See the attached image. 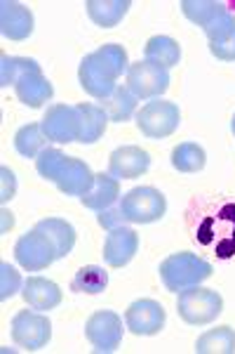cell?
I'll return each instance as SVG.
<instances>
[{
	"label": "cell",
	"instance_id": "obj_6",
	"mask_svg": "<svg viewBox=\"0 0 235 354\" xmlns=\"http://www.w3.org/2000/svg\"><path fill=\"white\" fill-rule=\"evenodd\" d=\"M10 335L12 342L21 350L38 352L43 347H48V342L52 340V324H50L48 314L38 310H19L12 317L10 324Z\"/></svg>",
	"mask_w": 235,
	"mask_h": 354
},
{
	"label": "cell",
	"instance_id": "obj_24",
	"mask_svg": "<svg viewBox=\"0 0 235 354\" xmlns=\"http://www.w3.org/2000/svg\"><path fill=\"white\" fill-rule=\"evenodd\" d=\"M198 354H235V330L231 326H216L205 330L196 340Z\"/></svg>",
	"mask_w": 235,
	"mask_h": 354
},
{
	"label": "cell",
	"instance_id": "obj_19",
	"mask_svg": "<svg viewBox=\"0 0 235 354\" xmlns=\"http://www.w3.org/2000/svg\"><path fill=\"white\" fill-rule=\"evenodd\" d=\"M78 109V121H80V145H94L99 142L106 133L108 125V116L106 111L101 109L99 104H90V102H83V104H76Z\"/></svg>",
	"mask_w": 235,
	"mask_h": 354
},
{
	"label": "cell",
	"instance_id": "obj_16",
	"mask_svg": "<svg viewBox=\"0 0 235 354\" xmlns=\"http://www.w3.org/2000/svg\"><path fill=\"white\" fill-rule=\"evenodd\" d=\"M57 189L66 196H85L92 185H94V173L90 170V165L83 161V158H76V156H68V161L61 170L59 180L54 182Z\"/></svg>",
	"mask_w": 235,
	"mask_h": 354
},
{
	"label": "cell",
	"instance_id": "obj_5",
	"mask_svg": "<svg viewBox=\"0 0 235 354\" xmlns=\"http://www.w3.org/2000/svg\"><path fill=\"white\" fill-rule=\"evenodd\" d=\"M139 133L148 140H165V137L174 135L181 123L179 104L167 100H151L148 104L141 106L134 116Z\"/></svg>",
	"mask_w": 235,
	"mask_h": 354
},
{
	"label": "cell",
	"instance_id": "obj_29",
	"mask_svg": "<svg viewBox=\"0 0 235 354\" xmlns=\"http://www.w3.org/2000/svg\"><path fill=\"white\" fill-rule=\"evenodd\" d=\"M31 71H43L36 59H28V57H10L3 55L0 57V85L10 88L17 85L19 78H24Z\"/></svg>",
	"mask_w": 235,
	"mask_h": 354
},
{
	"label": "cell",
	"instance_id": "obj_14",
	"mask_svg": "<svg viewBox=\"0 0 235 354\" xmlns=\"http://www.w3.org/2000/svg\"><path fill=\"white\" fill-rule=\"evenodd\" d=\"M0 33L8 41H26L33 33V12L21 3L3 0L0 3Z\"/></svg>",
	"mask_w": 235,
	"mask_h": 354
},
{
	"label": "cell",
	"instance_id": "obj_7",
	"mask_svg": "<svg viewBox=\"0 0 235 354\" xmlns=\"http://www.w3.org/2000/svg\"><path fill=\"white\" fill-rule=\"evenodd\" d=\"M14 260L26 272H43L59 258H57L52 239L33 227L31 232L21 234L19 241L14 243Z\"/></svg>",
	"mask_w": 235,
	"mask_h": 354
},
{
	"label": "cell",
	"instance_id": "obj_1",
	"mask_svg": "<svg viewBox=\"0 0 235 354\" xmlns=\"http://www.w3.org/2000/svg\"><path fill=\"white\" fill-rule=\"evenodd\" d=\"M127 50L118 43H106L99 50L85 55L78 68L80 88L94 100H106L118 88L120 76H127Z\"/></svg>",
	"mask_w": 235,
	"mask_h": 354
},
{
	"label": "cell",
	"instance_id": "obj_2",
	"mask_svg": "<svg viewBox=\"0 0 235 354\" xmlns=\"http://www.w3.org/2000/svg\"><path fill=\"white\" fill-rule=\"evenodd\" d=\"M212 265L207 260H203L196 253H188V250H181V253H172L170 258H165L160 262V281L163 286L170 290V293H181L186 288L200 286L203 281H207L212 277Z\"/></svg>",
	"mask_w": 235,
	"mask_h": 354
},
{
	"label": "cell",
	"instance_id": "obj_35",
	"mask_svg": "<svg viewBox=\"0 0 235 354\" xmlns=\"http://www.w3.org/2000/svg\"><path fill=\"white\" fill-rule=\"evenodd\" d=\"M96 222H99L104 230H116V227H123L125 220L123 215H120V208H108L104 213L96 215Z\"/></svg>",
	"mask_w": 235,
	"mask_h": 354
},
{
	"label": "cell",
	"instance_id": "obj_12",
	"mask_svg": "<svg viewBox=\"0 0 235 354\" xmlns=\"http://www.w3.org/2000/svg\"><path fill=\"white\" fill-rule=\"evenodd\" d=\"M136 253H139V234L132 230V227L123 225V227H116V230H108L104 250H101L104 262L108 267L120 270V267L130 265Z\"/></svg>",
	"mask_w": 235,
	"mask_h": 354
},
{
	"label": "cell",
	"instance_id": "obj_32",
	"mask_svg": "<svg viewBox=\"0 0 235 354\" xmlns=\"http://www.w3.org/2000/svg\"><path fill=\"white\" fill-rule=\"evenodd\" d=\"M233 31H235V17L226 10V12L219 15L207 28H205V36H207L210 43H216V41H221V38L231 36Z\"/></svg>",
	"mask_w": 235,
	"mask_h": 354
},
{
	"label": "cell",
	"instance_id": "obj_28",
	"mask_svg": "<svg viewBox=\"0 0 235 354\" xmlns=\"http://www.w3.org/2000/svg\"><path fill=\"white\" fill-rule=\"evenodd\" d=\"M181 12L188 21L203 26L205 31L216 17L226 12V5L216 0H181Z\"/></svg>",
	"mask_w": 235,
	"mask_h": 354
},
{
	"label": "cell",
	"instance_id": "obj_18",
	"mask_svg": "<svg viewBox=\"0 0 235 354\" xmlns=\"http://www.w3.org/2000/svg\"><path fill=\"white\" fill-rule=\"evenodd\" d=\"M14 95L28 109H40L45 106V102L52 100L54 88L48 78L43 76V71H31L24 78H19L14 85Z\"/></svg>",
	"mask_w": 235,
	"mask_h": 354
},
{
	"label": "cell",
	"instance_id": "obj_21",
	"mask_svg": "<svg viewBox=\"0 0 235 354\" xmlns=\"http://www.w3.org/2000/svg\"><path fill=\"white\" fill-rule=\"evenodd\" d=\"M136 97L134 93L127 88V85H118L116 90H113L111 95L106 97V100H101V109L106 111L108 121L111 123H127L130 118L136 116Z\"/></svg>",
	"mask_w": 235,
	"mask_h": 354
},
{
	"label": "cell",
	"instance_id": "obj_27",
	"mask_svg": "<svg viewBox=\"0 0 235 354\" xmlns=\"http://www.w3.org/2000/svg\"><path fill=\"white\" fill-rule=\"evenodd\" d=\"M108 286V272L99 265H88L80 267L71 281L73 293H85V295H99L104 293Z\"/></svg>",
	"mask_w": 235,
	"mask_h": 354
},
{
	"label": "cell",
	"instance_id": "obj_31",
	"mask_svg": "<svg viewBox=\"0 0 235 354\" xmlns=\"http://www.w3.org/2000/svg\"><path fill=\"white\" fill-rule=\"evenodd\" d=\"M21 288H24V281H21L19 272L10 262H0V300L14 298Z\"/></svg>",
	"mask_w": 235,
	"mask_h": 354
},
{
	"label": "cell",
	"instance_id": "obj_37",
	"mask_svg": "<svg viewBox=\"0 0 235 354\" xmlns=\"http://www.w3.org/2000/svg\"><path fill=\"white\" fill-rule=\"evenodd\" d=\"M231 130H233V135H235V116H233V121H231Z\"/></svg>",
	"mask_w": 235,
	"mask_h": 354
},
{
	"label": "cell",
	"instance_id": "obj_33",
	"mask_svg": "<svg viewBox=\"0 0 235 354\" xmlns=\"http://www.w3.org/2000/svg\"><path fill=\"white\" fill-rule=\"evenodd\" d=\"M17 194V177L8 165L0 168V203L8 205Z\"/></svg>",
	"mask_w": 235,
	"mask_h": 354
},
{
	"label": "cell",
	"instance_id": "obj_11",
	"mask_svg": "<svg viewBox=\"0 0 235 354\" xmlns=\"http://www.w3.org/2000/svg\"><path fill=\"white\" fill-rule=\"evenodd\" d=\"M45 137L57 145H71L78 142L80 137V121H78V109L68 104H52L48 106L43 121H40Z\"/></svg>",
	"mask_w": 235,
	"mask_h": 354
},
{
	"label": "cell",
	"instance_id": "obj_9",
	"mask_svg": "<svg viewBox=\"0 0 235 354\" xmlns=\"http://www.w3.org/2000/svg\"><path fill=\"white\" fill-rule=\"evenodd\" d=\"M123 317L111 310L94 312L85 324V338L92 345V350L99 354L116 352L120 342H123Z\"/></svg>",
	"mask_w": 235,
	"mask_h": 354
},
{
	"label": "cell",
	"instance_id": "obj_3",
	"mask_svg": "<svg viewBox=\"0 0 235 354\" xmlns=\"http://www.w3.org/2000/svg\"><path fill=\"white\" fill-rule=\"evenodd\" d=\"M118 208L125 225H153L167 213V198L156 187H134L120 196Z\"/></svg>",
	"mask_w": 235,
	"mask_h": 354
},
{
	"label": "cell",
	"instance_id": "obj_36",
	"mask_svg": "<svg viewBox=\"0 0 235 354\" xmlns=\"http://www.w3.org/2000/svg\"><path fill=\"white\" fill-rule=\"evenodd\" d=\"M0 220H3V225H0V234H8V232L14 227V218H12V213H10V210L5 208V205H3V210H0Z\"/></svg>",
	"mask_w": 235,
	"mask_h": 354
},
{
	"label": "cell",
	"instance_id": "obj_13",
	"mask_svg": "<svg viewBox=\"0 0 235 354\" xmlns=\"http://www.w3.org/2000/svg\"><path fill=\"white\" fill-rule=\"evenodd\" d=\"M151 168V153L136 145H125L111 151L108 156V173L116 180H136Z\"/></svg>",
	"mask_w": 235,
	"mask_h": 354
},
{
	"label": "cell",
	"instance_id": "obj_34",
	"mask_svg": "<svg viewBox=\"0 0 235 354\" xmlns=\"http://www.w3.org/2000/svg\"><path fill=\"white\" fill-rule=\"evenodd\" d=\"M210 53L221 62H235V31L221 41L210 43Z\"/></svg>",
	"mask_w": 235,
	"mask_h": 354
},
{
	"label": "cell",
	"instance_id": "obj_15",
	"mask_svg": "<svg viewBox=\"0 0 235 354\" xmlns=\"http://www.w3.org/2000/svg\"><path fill=\"white\" fill-rule=\"evenodd\" d=\"M21 298L28 307L38 312H50V310H57L64 300V293L61 288L57 286L54 281L45 277H28L24 281V288H21Z\"/></svg>",
	"mask_w": 235,
	"mask_h": 354
},
{
	"label": "cell",
	"instance_id": "obj_26",
	"mask_svg": "<svg viewBox=\"0 0 235 354\" xmlns=\"http://www.w3.org/2000/svg\"><path fill=\"white\" fill-rule=\"evenodd\" d=\"M207 163V153L196 142H181L172 149V165L179 173H200Z\"/></svg>",
	"mask_w": 235,
	"mask_h": 354
},
{
	"label": "cell",
	"instance_id": "obj_4",
	"mask_svg": "<svg viewBox=\"0 0 235 354\" xmlns=\"http://www.w3.org/2000/svg\"><path fill=\"white\" fill-rule=\"evenodd\" d=\"M176 312L188 326H207L223 312V298L216 290L193 286L176 293Z\"/></svg>",
	"mask_w": 235,
	"mask_h": 354
},
{
	"label": "cell",
	"instance_id": "obj_17",
	"mask_svg": "<svg viewBox=\"0 0 235 354\" xmlns=\"http://www.w3.org/2000/svg\"><path fill=\"white\" fill-rule=\"evenodd\" d=\"M118 198H120V180H116L111 173H96L94 185H92V189L85 196H80V203L88 210L104 213V210L116 205Z\"/></svg>",
	"mask_w": 235,
	"mask_h": 354
},
{
	"label": "cell",
	"instance_id": "obj_10",
	"mask_svg": "<svg viewBox=\"0 0 235 354\" xmlns=\"http://www.w3.org/2000/svg\"><path fill=\"white\" fill-rule=\"evenodd\" d=\"M165 322H167V314H165V307L156 300H134L132 305L125 310V328L134 335H158L160 330L165 328Z\"/></svg>",
	"mask_w": 235,
	"mask_h": 354
},
{
	"label": "cell",
	"instance_id": "obj_8",
	"mask_svg": "<svg viewBox=\"0 0 235 354\" xmlns=\"http://www.w3.org/2000/svg\"><path fill=\"white\" fill-rule=\"evenodd\" d=\"M125 81L136 100H160L170 88V71L148 59H139L130 64Z\"/></svg>",
	"mask_w": 235,
	"mask_h": 354
},
{
	"label": "cell",
	"instance_id": "obj_22",
	"mask_svg": "<svg viewBox=\"0 0 235 354\" xmlns=\"http://www.w3.org/2000/svg\"><path fill=\"white\" fill-rule=\"evenodd\" d=\"M36 230L45 232L50 239H52L54 248H57V258H66L68 253L76 245V230H73L71 222L61 220V218H45L36 225Z\"/></svg>",
	"mask_w": 235,
	"mask_h": 354
},
{
	"label": "cell",
	"instance_id": "obj_20",
	"mask_svg": "<svg viewBox=\"0 0 235 354\" xmlns=\"http://www.w3.org/2000/svg\"><path fill=\"white\" fill-rule=\"evenodd\" d=\"M132 3L130 0H88L85 10L88 17L101 28H113L125 19V15L130 12Z\"/></svg>",
	"mask_w": 235,
	"mask_h": 354
},
{
	"label": "cell",
	"instance_id": "obj_25",
	"mask_svg": "<svg viewBox=\"0 0 235 354\" xmlns=\"http://www.w3.org/2000/svg\"><path fill=\"white\" fill-rule=\"evenodd\" d=\"M48 137H45L40 123H28L21 125L19 130L14 133V149L19 156L24 158H38L40 151L48 149Z\"/></svg>",
	"mask_w": 235,
	"mask_h": 354
},
{
	"label": "cell",
	"instance_id": "obj_23",
	"mask_svg": "<svg viewBox=\"0 0 235 354\" xmlns=\"http://www.w3.org/2000/svg\"><path fill=\"white\" fill-rule=\"evenodd\" d=\"M144 59L153 62V64L163 66V68H170L179 64L181 59V48L174 38L170 36H153L146 41V48H144Z\"/></svg>",
	"mask_w": 235,
	"mask_h": 354
},
{
	"label": "cell",
	"instance_id": "obj_30",
	"mask_svg": "<svg viewBox=\"0 0 235 354\" xmlns=\"http://www.w3.org/2000/svg\"><path fill=\"white\" fill-rule=\"evenodd\" d=\"M66 161H68V156L64 151L48 147V149L40 151V156L36 158V170H38L40 177H45V180L57 182L61 175V170H64Z\"/></svg>",
	"mask_w": 235,
	"mask_h": 354
}]
</instances>
